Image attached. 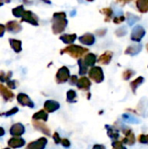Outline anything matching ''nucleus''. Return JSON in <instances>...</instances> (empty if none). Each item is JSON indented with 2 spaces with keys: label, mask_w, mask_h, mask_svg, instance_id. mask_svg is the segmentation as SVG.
Returning <instances> with one entry per match:
<instances>
[{
  "label": "nucleus",
  "mask_w": 148,
  "mask_h": 149,
  "mask_svg": "<svg viewBox=\"0 0 148 149\" xmlns=\"http://www.w3.org/2000/svg\"><path fill=\"white\" fill-rule=\"evenodd\" d=\"M65 12H57L53 15L52 31L54 33H61L67 25V20Z\"/></svg>",
  "instance_id": "obj_1"
},
{
  "label": "nucleus",
  "mask_w": 148,
  "mask_h": 149,
  "mask_svg": "<svg viewBox=\"0 0 148 149\" xmlns=\"http://www.w3.org/2000/svg\"><path fill=\"white\" fill-rule=\"evenodd\" d=\"M145 34H146L145 29H144L142 26H140V25H137V26H135V27L133 29L131 38H132V39H133V41L139 42V41H140L141 38L145 36Z\"/></svg>",
  "instance_id": "obj_2"
},
{
  "label": "nucleus",
  "mask_w": 148,
  "mask_h": 149,
  "mask_svg": "<svg viewBox=\"0 0 148 149\" xmlns=\"http://www.w3.org/2000/svg\"><path fill=\"white\" fill-rule=\"evenodd\" d=\"M22 20L24 21V22H28L33 25H38V19H37V17L31 12V11H29V10H25L23 17H22Z\"/></svg>",
  "instance_id": "obj_3"
},
{
  "label": "nucleus",
  "mask_w": 148,
  "mask_h": 149,
  "mask_svg": "<svg viewBox=\"0 0 148 149\" xmlns=\"http://www.w3.org/2000/svg\"><path fill=\"white\" fill-rule=\"evenodd\" d=\"M6 29L11 33H17L21 31L22 26L16 21H10L6 24Z\"/></svg>",
  "instance_id": "obj_4"
},
{
  "label": "nucleus",
  "mask_w": 148,
  "mask_h": 149,
  "mask_svg": "<svg viewBox=\"0 0 148 149\" xmlns=\"http://www.w3.org/2000/svg\"><path fill=\"white\" fill-rule=\"evenodd\" d=\"M79 41L86 45H91L94 43L95 41V38L92 34H90V33H87V34H85L81 37H79Z\"/></svg>",
  "instance_id": "obj_5"
},
{
  "label": "nucleus",
  "mask_w": 148,
  "mask_h": 149,
  "mask_svg": "<svg viewBox=\"0 0 148 149\" xmlns=\"http://www.w3.org/2000/svg\"><path fill=\"white\" fill-rule=\"evenodd\" d=\"M65 52H72V53H75V54H81V53H83L84 52H85V49H83L82 47H80V46H78V45H72V46H70V47H67L65 50Z\"/></svg>",
  "instance_id": "obj_6"
},
{
  "label": "nucleus",
  "mask_w": 148,
  "mask_h": 149,
  "mask_svg": "<svg viewBox=\"0 0 148 149\" xmlns=\"http://www.w3.org/2000/svg\"><path fill=\"white\" fill-rule=\"evenodd\" d=\"M137 6L141 12H147L148 0H137Z\"/></svg>",
  "instance_id": "obj_7"
},
{
  "label": "nucleus",
  "mask_w": 148,
  "mask_h": 149,
  "mask_svg": "<svg viewBox=\"0 0 148 149\" xmlns=\"http://www.w3.org/2000/svg\"><path fill=\"white\" fill-rule=\"evenodd\" d=\"M76 38H77V36L75 34H65L60 37V39L66 44L72 43Z\"/></svg>",
  "instance_id": "obj_8"
},
{
  "label": "nucleus",
  "mask_w": 148,
  "mask_h": 149,
  "mask_svg": "<svg viewBox=\"0 0 148 149\" xmlns=\"http://www.w3.org/2000/svg\"><path fill=\"white\" fill-rule=\"evenodd\" d=\"M10 44L11 48L16 52H19L22 50L21 47V41L20 40H16V39H10Z\"/></svg>",
  "instance_id": "obj_9"
},
{
  "label": "nucleus",
  "mask_w": 148,
  "mask_h": 149,
  "mask_svg": "<svg viewBox=\"0 0 148 149\" xmlns=\"http://www.w3.org/2000/svg\"><path fill=\"white\" fill-rule=\"evenodd\" d=\"M24 6L23 5H20V6H17L16 8H14L12 10V13L13 15L16 17H22L24 13Z\"/></svg>",
  "instance_id": "obj_10"
},
{
  "label": "nucleus",
  "mask_w": 148,
  "mask_h": 149,
  "mask_svg": "<svg viewBox=\"0 0 148 149\" xmlns=\"http://www.w3.org/2000/svg\"><path fill=\"white\" fill-rule=\"evenodd\" d=\"M139 20V17L135 16V15H132V14H128L127 17V22L129 25H133L135 22H137Z\"/></svg>",
  "instance_id": "obj_11"
},
{
  "label": "nucleus",
  "mask_w": 148,
  "mask_h": 149,
  "mask_svg": "<svg viewBox=\"0 0 148 149\" xmlns=\"http://www.w3.org/2000/svg\"><path fill=\"white\" fill-rule=\"evenodd\" d=\"M102 11H105V14L108 17H111L113 16V10L110 9V8H106V9H103Z\"/></svg>",
  "instance_id": "obj_12"
},
{
  "label": "nucleus",
  "mask_w": 148,
  "mask_h": 149,
  "mask_svg": "<svg viewBox=\"0 0 148 149\" xmlns=\"http://www.w3.org/2000/svg\"><path fill=\"white\" fill-rule=\"evenodd\" d=\"M5 28H6V26H4L3 24H0V37H3V36L4 31H5Z\"/></svg>",
  "instance_id": "obj_13"
},
{
  "label": "nucleus",
  "mask_w": 148,
  "mask_h": 149,
  "mask_svg": "<svg viewBox=\"0 0 148 149\" xmlns=\"http://www.w3.org/2000/svg\"><path fill=\"white\" fill-rule=\"evenodd\" d=\"M119 1H120V2H123V3H126V2H129L130 0H119Z\"/></svg>",
  "instance_id": "obj_14"
},
{
  "label": "nucleus",
  "mask_w": 148,
  "mask_h": 149,
  "mask_svg": "<svg viewBox=\"0 0 148 149\" xmlns=\"http://www.w3.org/2000/svg\"><path fill=\"white\" fill-rule=\"evenodd\" d=\"M44 2H45V3H51V2L49 1V0H43Z\"/></svg>",
  "instance_id": "obj_15"
},
{
  "label": "nucleus",
  "mask_w": 148,
  "mask_h": 149,
  "mask_svg": "<svg viewBox=\"0 0 148 149\" xmlns=\"http://www.w3.org/2000/svg\"><path fill=\"white\" fill-rule=\"evenodd\" d=\"M3 5V3L2 2H0V6H2Z\"/></svg>",
  "instance_id": "obj_16"
},
{
  "label": "nucleus",
  "mask_w": 148,
  "mask_h": 149,
  "mask_svg": "<svg viewBox=\"0 0 148 149\" xmlns=\"http://www.w3.org/2000/svg\"><path fill=\"white\" fill-rule=\"evenodd\" d=\"M87 1H92V0H87Z\"/></svg>",
  "instance_id": "obj_17"
}]
</instances>
